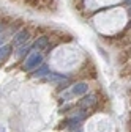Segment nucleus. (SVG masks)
<instances>
[{
  "label": "nucleus",
  "instance_id": "9b49d317",
  "mask_svg": "<svg viewBox=\"0 0 131 132\" xmlns=\"http://www.w3.org/2000/svg\"><path fill=\"white\" fill-rule=\"evenodd\" d=\"M3 41H5V36L0 35V46H3Z\"/></svg>",
  "mask_w": 131,
  "mask_h": 132
},
{
  "label": "nucleus",
  "instance_id": "1a4fd4ad",
  "mask_svg": "<svg viewBox=\"0 0 131 132\" xmlns=\"http://www.w3.org/2000/svg\"><path fill=\"white\" fill-rule=\"evenodd\" d=\"M28 49H30L28 46H22V47L19 49V51H18V55H19V57H22L24 54H27V52H28Z\"/></svg>",
  "mask_w": 131,
  "mask_h": 132
},
{
  "label": "nucleus",
  "instance_id": "9d476101",
  "mask_svg": "<svg viewBox=\"0 0 131 132\" xmlns=\"http://www.w3.org/2000/svg\"><path fill=\"white\" fill-rule=\"evenodd\" d=\"M25 3L30 6H38L40 5V0H25Z\"/></svg>",
  "mask_w": 131,
  "mask_h": 132
},
{
  "label": "nucleus",
  "instance_id": "0eeeda50",
  "mask_svg": "<svg viewBox=\"0 0 131 132\" xmlns=\"http://www.w3.org/2000/svg\"><path fill=\"white\" fill-rule=\"evenodd\" d=\"M46 74H49V68H47L46 64H41L37 71H33V77H43Z\"/></svg>",
  "mask_w": 131,
  "mask_h": 132
},
{
  "label": "nucleus",
  "instance_id": "4468645a",
  "mask_svg": "<svg viewBox=\"0 0 131 132\" xmlns=\"http://www.w3.org/2000/svg\"><path fill=\"white\" fill-rule=\"evenodd\" d=\"M125 2H126V3H128V5H131V0H125Z\"/></svg>",
  "mask_w": 131,
  "mask_h": 132
},
{
  "label": "nucleus",
  "instance_id": "ddd939ff",
  "mask_svg": "<svg viewBox=\"0 0 131 132\" xmlns=\"http://www.w3.org/2000/svg\"><path fill=\"white\" fill-rule=\"evenodd\" d=\"M3 27H5L3 24H0V33H2V30H3Z\"/></svg>",
  "mask_w": 131,
  "mask_h": 132
},
{
  "label": "nucleus",
  "instance_id": "20e7f679",
  "mask_svg": "<svg viewBox=\"0 0 131 132\" xmlns=\"http://www.w3.org/2000/svg\"><path fill=\"white\" fill-rule=\"evenodd\" d=\"M96 104V97L93 96V94H90V96H84L82 99L79 101V107H93Z\"/></svg>",
  "mask_w": 131,
  "mask_h": 132
},
{
  "label": "nucleus",
  "instance_id": "6e6552de",
  "mask_svg": "<svg viewBox=\"0 0 131 132\" xmlns=\"http://www.w3.org/2000/svg\"><path fill=\"white\" fill-rule=\"evenodd\" d=\"M21 25H22V21H21V19H18L16 22H13V25H11V30H13V31H16V30H18Z\"/></svg>",
  "mask_w": 131,
  "mask_h": 132
},
{
  "label": "nucleus",
  "instance_id": "f257e3e1",
  "mask_svg": "<svg viewBox=\"0 0 131 132\" xmlns=\"http://www.w3.org/2000/svg\"><path fill=\"white\" fill-rule=\"evenodd\" d=\"M41 60H43V57H41V54H38V52L28 55L27 60H25V64H24V69H33L35 66H38V64L41 63Z\"/></svg>",
  "mask_w": 131,
  "mask_h": 132
},
{
  "label": "nucleus",
  "instance_id": "f03ea898",
  "mask_svg": "<svg viewBox=\"0 0 131 132\" xmlns=\"http://www.w3.org/2000/svg\"><path fill=\"white\" fill-rule=\"evenodd\" d=\"M28 38H30V31L25 30V28H22V30H19L18 33H16V36H14L11 46H21V44H24Z\"/></svg>",
  "mask_w": 131,
  "mask_h": 132
},
{
  "label": "nucleus",
  "instance_id": "39448f33",
  "mask_svg": "<svg viewBox=\"0 0 131 132\" xmlns=\"http://www.w3.org/2000/svg\"><path fill=\"white\" fill-rule=\"evenodd\" d=\"M11 49H13L11 44H3V46H0V61H5V60L10 57Z\"/></svg>",
  "mask_w": 131,
  "mask_h": 132
},
{
  "label": "nucleus",
  "instance_id": "423d86ee",
  "mask_svg": "<svg viewBox=\"0 0 131 132\" xmlns=\"http://www.w3.org/2000/svg\"><path fill=\"white\" fill-rule=\"evenodd\" d=\"M47 44H49V38H47V36H40V38L35 41L33 47H35V49H46Z\"/></svg>",
  "mask_w": 131,
  "mask_h": 132
},
{
  "label": "nucleus",
  "instance_id": "7ed1b4c3",
  "mask_svg": "<svg viewBox=\"0 0 131 132\" xmlns=\"http://www.w3.org/2000/svg\"><path fill=\"white\" fill-rule=\"evenodd\" d=\"M87 91H89V85L85 84V82H79V84L73 85V90H71V93H73L74 96H82V94H85Z\"/></svg>",
  "mask_w": 131,
  "mask_h": 132
},
{
  "label": "nucleus",
  "instance_id": "f8f14e48",
  "mask_svg": "<svg viewBox=\"0 0 131 132\" xmlns=\"http://www.w3.org/2000/svg\"><path fill=\"white\" fill-rule=\"evenodd\" d=\"M40 2H43V3H47V5H51V2H54V0H40Z\"/></svg>",
  "mask_w": 131,
  "mask_h": 132
}]
</instances>
